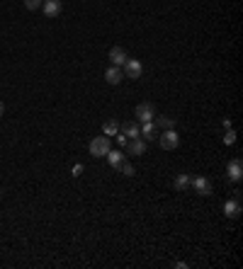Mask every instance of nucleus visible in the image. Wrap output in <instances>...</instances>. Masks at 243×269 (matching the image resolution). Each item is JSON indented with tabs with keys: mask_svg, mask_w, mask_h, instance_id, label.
I'll list each match as a JSON object with an SVG mask.
<instances>
[{
	"mask_svg": "<svg viewBox=\"0 0 243 269\" xmlns=\"http://www.w3.org/2000/svg\"><path fill=\"white\" fill-rule=\"evenodd\" d=\"M224 143H226V146H233V143H236V131H231V129H228V131H226V136H224Z\"/></svg>",
	"mask_w": 243,
	"mask_h": 269,
	"instance_id": "20",
	"label": "nucleus"
},
{
	"mask_svg": "<svg viewBox=\"0 0 243 269\" xmlns=\"http://www.w3.org/2000/svg\"><path fill=\"white\" fill-rule=\"evenodd\" d=\"M187 187H190V175H185V172L175 175V179H173V189H175V192H185Z\"/></svg>",
	"mask_w": 243,
	"mask_h": 269,
	"instance_id": "14",
	"label": "nucleus"
},
{
	"mask_svg": "<svg viewBox=\"0 0 243 269\" xmlns=\"http://www.w3.org/2000/svg\"><path fill=\"white\" fill-rule=\"evenodd\" d=\"M117 141H119V146H127V141H129V138H127L124 134H117Z\"/></svg>",
	"mask_w": 243,
	"mask_h": 269,
	"instance_id": "21",
	"label": "nucleus"
},
{
	"mask_svg": "<svg viewBox=\"0 0 243 269\" xmlns=\"http://www.w3.org/2000/svg\"><path fill=\"white\" fill-rule=\"evenodd\" d=\"M119 170H122V172H124V175H127V177H131V175H134V172H136V170H134V165H129V163H127V160H124V163H122V165H119Z\"/></svg>",
	"mask_w": 243,
	"mask_h": 269,
	"instance_id": "19",
	"label": "nucleus"
},
{
	"mask_svg": "<svg viewBox=\"0 0 243 269\" xmlns=\"http://www.w3.org/2000/svg\"><path fill=\"white\" fill-rule=\"evenodd\" d=\"M42 10H44V15H47L49 20H54V17H59V15H61L64 5H61V0H44Z\"/></svg>",
	"mask_w": 243,
	"mask_h": 269,
	"instance_id": "7",
	"label": "nucleus"
},
{
	"mask_svg": "<svg viewBox=\"0 0 243 269\" xmlns=\"http://www.w3.org/2000/svg\"><path fill=\"white\" fill-rule=\"evenodd\" d=\"M124 75L127 78H131V80H139L141 78V73H144V63L141 61H136V59H127V63H124Z\"/></svg>",
	"mask_w": 243,
	"mask_h": 269,
	"instance_id": "4",
	"label": "nucleus"
},
{
	"mask_svg": "<svg viewBox=\"0 0 243 269\" xmlns=\"http://www.w3.org/2000/svg\"><path fill=\"white\" fill-rule=\"evenodd\" d=\"M134 117L144 124V121H153V117H156V107L151 105V102H141L136 109H134Z\"/></svg>",
	"mask_w": 243,
	"mask_h": 269,
	"instance_id": "5",
	"label": "nucleus"
},
{
	"mask_svg": "<svg viewBox=\"0 0 243 269\" xmlns=\"http://www.w3.org/2000/svg\"><path fill=\"white\" fill-rule=\"evenodd\" d=\"M3 114H5V105H3V102H0V117H3Z\"/></svg>",
	"mask_w": 243,
	"mask_h": 269,
	"instance_id": "22",
	"label": "nucleus"
},
{
	"mask_svg": "<svg viewBox=\"0 0 243 269\" xmlns=\"http://www.w3.org/2000/svg\"><path fill=\"white\" fill-rule=\"evenodd\" d=\"M158 143H161L163 150H175L180 146V136H178L175 129H165L163 134H158Z\"/></svg>",
	"mask_w": 243,
	"mask_h": 269,
	"instance_id": "2",
	"label": "nucleus"
},
{
	"mask_svg": "<svg viewBox=\"0 0 243 269\" xmlns=\"http://www.w3.org/2000/svg\"><path fill=\"white\" fill-rule=\"evenodd\" d=\"M102 134H105V136H117V134H119V121H117V119H107V121L102 124Z\"/></svg>",
	"mask_w": 243,
	"mask_h": 269,
	"instance_id": "15",
	"label": "nucleus"
},
{
	"mask_svg": "<svg viewBox=\"0 0 243 269\" xmlns=\"http://www.w3.org/2000/svg\"><path fill=\"white\" fill-rule=\"evenodd\" d=\"M141 136H144L146 141L158 138V129H156V124H153V121H144V126H141Z\"/></svg>",
	"mask_w": 243,
	"mask_h": 269,
	"instance_id": "13",
	"label": "nucleus"
},
{
	"mask_svg": "<svg viewBox=\"0 0 243 269\" xmlns=\"http://www.w3.org/2000/svg\"><path fill=\"white\" fill-rule=\"evenodd\" d=\"M105 80H107L110 85H119V83L124 80V71H122L119 66H110V68L105 71Z\"/></svg>",
	"mask_w": 243,
	"mask_h": 269,
	"instance_id": "9",
	"label": "nucleus"
},
{
	"mask_svg": "<svg viewBox=\"0 0 243 269\" xmlns=\"http://www.w3.org/2000/svg\"><path fill=\"white\" fill-rule=\"evenodd\" d=\"M90 155L93 158H105L110 150H112V143H110V136H95L93 141H90Z\"/></svg>",
	"mask_w": 243,
	"mask_h": 269,
	"instance_id": "1",
	"label": "nucleus"
},
{
	"mask_svg": "<svg viewBox=\"0 0 243 269\" xmlns=\"http://www.w3.org/2000/svg\"><path fill=\"white\" fill-rule=\"evenodd\" d=\"M192 182V187H194V192L199 194V196H209L211 194V182L207 179V177H194V179H190Z\"/></svg>",
	"mask_w": 243,
	"mask_h": 269,
	"instance_id": "8",
	"label": "nucleus"
},
{
	"mask_svg": "<svg viewBox=\"0 0 243 269\" xmlns=\"http://www.w3.org/2000/svg\"><path fill=\"white\" fill-rule=\"evenodd\" d=\"M127 59H129V56H127V51H124L122 46H112V49H110V61H112V66H119V68H122V66L127 63Z\"/></svg>",
	"mask_w": 243,
	"mask_h": 269,
	"instance_id": "10",
	"label": "nucleus"
},
{
	"mask_svg": "<svg viewBox=\"0 0 243 269\" xmlns=\"http://www.w3.org/2000/svg\"><path fill=\"white\" fill-rule=\"evenodd\" d=\"M153 119H156V121H153L156 129H163V131H165V129H175V119H173V117H153Z\"/></svg>",
	"mask_w": 243,
	"mask_h": 269,
	"instance_id": "16",
	"label": "nucleus"
},
{
	"mask_svg": "<svg viewBox=\"0 0 243 269\" xmlns=\"http://www.w3.org/2000/svg\"><path fill=\"white\" fill-rule=\"evenodd\" d=\"M127 148H129L131 155H144V153H146V141H144L141 136L129 138V141H127Z\"/></svg>",
	"mask_w": 243,
	"mask_h": 269,
	"instance_id": "11",
	"label": "nucleus"
},
{
	"mask_svg": "<svg viewBox=\"0 0 243 269\" xmlns=\"http://www.w3.org/2000/svg\"><path fill=\"white\" fill-rule=\"evenodd\" d=\"M226 175H228L231 182H241V179H243V163H241V158L228 160V165H226Z\"/></svg>",
	"mask_w": 243,
	"mask_h": 269,
	"instance_id": "6",
	"label": "nucleus"
},
{
	"mask_svg": "<svg viewBox=\"0 0 243 269\" xmlns=\"http://www.w3.org/2000/svg\"><path fill=\"white\" fill-rule=\"evenodd\" d=\"M241 192H236V196L233 199H226L224 201V213L228 216V218H238L241 213H243V206H241V196H238Z\"/></svg>",
	"mask_w": 243,
	"mask_h": 269,
	"instance_id": "3",
	"label": "nucleus"
},
{
	"mask_svg": "<svg viewBox=\"0 0 243 269\" xmlns=\"http://www.w3.org/2000/svg\"><path fill=\"white\" fill-rule=\"evenodd\" d=\"M105 158H107V160H110V165H112V167H117V170H119V165L124 163V153H122V150H110Z\"/></svg>",
	"mask_w": 243,
	"mask_h": 269,
	"instance_id": "17",
	"label": "nucleus"
},
{
	"mask_svg": "<svg viewBox=\"0 0 243 269\" xmlns=\"http://www.w3.org/2000/svg\"><path fill=\"white\" fill-rule=\"evenodd\" d=\"M119 131L127 136V138H136V136H141V129H139V124L136 121H124V124H119Z\"/></svg>",
	"mask_w": 243,
	"mask_h": 269,
	"instance_id": "12",
	"label": "nucleus"
},
{
	"mask_svg": "<svg viewBox=\"0 0 243 269\" xmlns=\"http://www.w3.org/2000/svg\"><path fill=\"white\" fill-rule=\"evenodd\" d=\"M42 5H44V0H25V8H27V10H32V13H34V10H39Z\"/></svg>",
	"mask_w": 243,
	"mask_h": 269,
	"instance_id": "18",
	"label": "nucleus"
}]
</instances>
